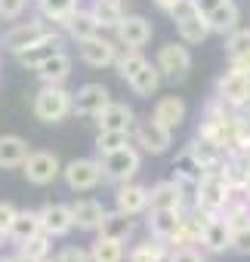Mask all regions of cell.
Listing matches in <instances>:
<instances>
[{
  "label": "cell",
  "instance_id": "cell-1",
  "mask_svg": "<svg viewBox=\"0 0 250 262\" xmlns=\"http://www.w3.org/2000/svg\"><path fill=\"white\" fill-rule=\"evenodd\" d=\"M74 111V93H68L62 83H44V90L34 96V117L44 123H59Z\"/></svg>",
  "mask_w": 250,
  "mask_h": 262
},
{
  "label": "cell",
  "instance_id": "cell-2",
  "mask_svg": "<svg viewBox=\"0 0 250 262\" xmlns=\"http://www.w3.org/2000/svg\"><path fill=\"white\" fill-rule=\"evenodd\" d=\"M235 194H241V191H235V188L225 182L222 170H210V173H204L201 182L195 185V207L210 210V213H222Z\"/></svg>",
  "mask_w": 250,
  "mask_h": 262
},
{
  "label": "cell",
  "instance_id": "cell-3",
  "mask_svg": "<svg viewBox=\"0 0 250 262\" xmlns=\"http://www.w3.org/2000/svg\"><path fill=\"white\" fill-rule=\"evenodd\" d=\"M62 176H65V185L71 191H93L105 179V170H102V161L77 158V161H71V164L62 167Z\"/></svg>",
  "mask_w": 250,
  "mask_h": 262
},
{
  "label": "cell",
  "instance_id": "cell-4",
  "mask_svg": "<svg viewBox=\"0 0 250 262\" xmlns=\"http://www.w3.org/2000/svg\"><path fill=\"white\" fill-rule=\"evenodd\" d=\"M102 161V170H105V179H111V182H130L136 173H139V164H142V158H139V151L133 148V145H127V148H117V151H111V155H102L99 158Z\"/></svg>",
  "mask_w": 250,
  "mask_h": 262
},
{
  "label": "cell",
  "instance_id": "cell-5",
  "mask_svg": "<svg viewBox=\"0 0 250 262\" xmlns=\"http://www.w3.org/2000/svg\"><path fill=\"white\" fill-rule=\"evenodd\" d=\"M47 34H53V22H19V25H13V28L4 34L0 47H4V50H10V53L16 56V53L28 50L31 43L44 40Z\"/></svg>",
  "mask_w": 250,
  "mask_h": 262
},
{
  "label": "cell",
  "instance_id": "cell-6",
  "mask_svg": "<svg viewBox=\"0 0 250 262\" xmlns=\"http://www.w3.org/2000/svg\"><path fill=\"white\" fill-rule=\"evenodd\" d=\"M155 65L161 68V74H164L167 80L179 83V80H185L189 71H192V53H189L182 43H164V47L158 50V62H155Z\"/></svg>",
  "mask_w": 250,
  "mask_h": 262
},
{
  "label": "cell",
  "instance_id": "cell-7",
  "mask_svg": "<svg viewBox=\"0 0 250 262\" xmlns=\"http://www.w3.org/2000/svg\"><path fill=\"white\" fill-rule=\"evenodd\" d=\"M216 99L225 102L228 108H244L250 99V71H225L216 83Z\"/></svg>",
  "mask_w": 250,
  "mask_h": 262
},
{
  "label": "cell",
  "instance_id": "cell-8",
  "mask_svg": "<svg viewBox=\"0 0 250 262\" xmlns=\"http://www.w3.org/2000/svg\"><path fill=\"white\" fill-rule=\"evenodd\" d=\"M22 173L31 185H50L62 176V164L53 151H31L28 161L22 164Z\"/></svg>",
  "mask_w": 250,
  "mask_h": 262
},
{
  "label": "cell",
  "instance_id": "cell-9",
  "mask_svg": "<svg viewBox=\"0 0 250 262\" xmlns=\"http://www.w3.org/2000/svg\"><path fill=\"white\" fill-rule=\"evenodd\" d=\"M136 142H139V148L149 151V155H164V151L173 145V129L164 126L161 120L149 117V120H142V123L136 126Z\"/></svg>",
  "mask_w": 250,
  "mask_h": 262
},
{
  "label": "cell",
  "instance_id": "cell-10",
  "mask_svg": "<svg viewBox=\"0 0 250 262\" xmlns=\"http://www.w3.org/2000/svg\"><path fill=\"white\" fill-rule=\"evenodd\" d=\"M185 185L179 179H164L149 188V210H182Z\"/></svg>",
  "mask_w": 250,
  "mask_h": 262
},
{
  "label": "cell",
  "instance_id": "cell-11",
  "mask_svg": "<svg viewBox=\"0 0 250 262\" xmlns=\"http://www.w3.org/2000/svg\"><path fill=\"white\" fill-rule=\"evenodd\" d=\"M114 31H117V40L127 50H142L152 40V22L145 16H123V22Z\"/></svg>",
  "mask_w": 250,
  "mask_h": 262
},
{
  "label": "cell",
  "instance_id": "cell-12",
  "mask_svg": "<svg viewBox=\"0 0 250 262\" xmlns=\"http://www.w3.org/2000/svg\"><path fill=\"white\" fill-rule=\"evenodd\" d=\"M77 50H80V59L87 65H93V68H108V65L117 62V47L111 40H105L102 34H96L90 40H80Z\"/></svg>",
  "mask_w": 250,
  "mask_h": 262
},
{
  "label": "cell",
  "instance_id": "cell-13",
  "mask_svg": "<svg viewBox=\"0 0 250 262\" xmlns=\"http://www.w3.org/2000/svg\"><path fill=\"white\" fill-rule=\"evenodd\" d=\"M108 102H111V93H108L105 83H84L74 93V111L77 114H87V117H96Z\"/></svg>",
  "mask_w": 250,
  "mask_h": 262
},
{
  "label": "cell",
  "instance_id": "cell-14",
  "mask_svg": "<svg viewBox=\"0 0 250 262\" xmlns=\"http://www.w3.org/2000/svg\"><path fill=\"white\" fill-rule=\"evenodd\" d=\"M37 213H40V225L50 237H62L74 228V213H71L68 204H47Z\"/></svg>",
  "mask_w": 250,
  "mask_h": 262
},
{
  "label": "cell",
  "instance_id": "cell-15",
  "mask_svg": "<svg viewBox=\"0 0 250 262\" xmlns=\"http://www.w3.org/2000/svg\"><path fill=\"white\" fill-rule=\"evenodd\" d=\"M62 34L59 31H53V34H47L44 40H37V43H31L28 50H22V53H16V59L22 62V65H28V68H37L40 62H47V59H53L56 53H62Z\"/></svg>",
  "mask_w": 250,
  "mask_h": 262
},
{
  "label": "cell",
  "instance_id": "cell-16",
  "mask_svg": "<svg viewBox=\"0 0 250 262\" xmlns=\"http://www.w3.org/2000/svg\"><path fill=\"white\" fill-rule=\"evenodd\" d=\"M114 201H117V210L130 213V216H139V213L149 210V188L139 185V182H120Z\"/></svg>",
  "mask_w": 250,
  "mask_h": 262
},
{
  "label": "cell",
  "instance_id": "cell-17",
  "mask_svg": "<svg viewBox=\"0 0 250 262\" xmlns=\"http://www.w3.org/2000/svg\"><path fill=\"white\" fill-rule=\"evenodd\" d=\"M182 219H185L182 210H149V231H152L155 237H161V241L170 244V241L176 237Z\"/></svg>",
  "mask_w": 250,
  "mask_h": 262
},
{
  "label": "cell",
  "instance_id": "cell-18",
  "mask_svg": "<svg viewBox=\"0 0 250 262\" xmlns=\"http://www.w3.org/2000/svg\"><path fill=\"white\" fill-rule=\"evenodd\" d=\"M232 237H235V231L228 228V222H225L222 216H213V219L204 225V231H201V244H204V250H210V253H225V250H232Z\"/></svg>",
  "mask_w": 250,
  "mask_h": 262
},
{
  "label": "cell",
  "instance_id": "cell-19",
  "mask_svg": "<svg viewBox=\"0 0 250 262\" xmlns=\"http://www.w3.org/2000/svg\"><path fill=\"white\" fill-rule=\"evenodd\" d=\"M189 151H192L195 161L204 167V173H210V170H222V164H225V148L216 145V142L207 139V136H195V142L189 145Z\"/></svg>",
  "mask_w": 250,
  "mask_h": 262
},
{
  "label": "cell",
  "instance_id": "cell-20",
  "mask_svg": "<svg viewBox=\"0 0 250 262\" xmlns=\"http://www.w3.org/2000/svg\"><path fill=\"white\" fill-rule=\"evenodd\" d=\"M71 213H74V225L80 231H99L102 219H105V207L102 201H93V198H80L77 204H71Z\"/></svg>",
  "mask_w": 250,
  "mask_h": 262
},
{
  "label": "cell",
  "instance_id": "cell-21",
  "mask_svg": "<svg viewBox=\"0 0 250 262\" xmlns=\"http://www.w3.org/2000/svg\"><path fill=\"white\" fill-rule=\"evenodd\" d=\"M133 108L130 105H120V102H108L99 114H96V120H99V129H123V133H130L133 129Z\"/></svg>",
  "mask_w": 250,
  "mask_h": 262
},
{
  "label": "cell",
  "instance_id": "cell-22",
  "mask_svg": "<svg viewBox=\"0 0 250 262\" xmlns=\"http://www.w3.org/2000/svg\"><path fill=\"white\" fill-rule=\"evenodd\" d=\"M31 148L22 136H0V170H16L28 161Z\"/></svg>",
  "mask_w": 250,
  "mask_h": 262
},
{
  "label": "cell",
  "instance_id": "cell-23",
  "mask_svg": "<svg viewBox=\"0 0 250 262\" xmlns=\"http://www.w3.org/2000/svg\"><path fill=\"white\" fill-rule=\"evenodd\" d=\"M204 19H207L213 34H232L238 28V22H241V13H238V7L232 4V0H222V4L216 10H210Z\"/></svg>",
  "mask_w": 250,
  "mask_h": 262
},
{
  "label": "cell",
  "instance_id": "cell-24",
  "mask_svg": "<svg viewBox=\"0 0 250 262\" xmlns=\"http://www.w3.org/2000/svg\"><path fill=\"white\" fill-rule=\"evenodd\" d=\"M185 114H189V108H185V102H182L179 96H164V99H158V105H155V111H152V117L161 120V123L170 126V129L182 126Z\"/></svg>",
  "mask_w": 250,
  "mask_h": 262
},
{
  "label": "cell",
  "instance_id": "cell-25",
  "mask_svg": "<svg viewBox=\"0 0 250 262\" xmlns=\"http://www.w3.org/2000/svg\"><path fill=\"white\" fill-rule=\"evenodd\" d=\"M222 176H225V182H228L235 191H244V188L250 185V158L232 151V155L225 158V164H222Z\"/></svg>",
  "mask_w": 250,
  "mask_h": 262
},
{
  "label": "cell",
  "instance_id": "cell-26",
  "mask_svg": "<svg viewBox=\"0 0 250 262\" xmlns=\"http://www.w3.org/2000/svg\"><path fill=\"white\" fill-rule=\"evenodd\" d=\"M133 231H136V219H133L130 213H123V210L105 213V219H102V225H99V234L114 237V241H127Z\"/></svg>",
  "mask_w": 250,
  "mask_h": 262
},
{
  "label": "cell",
  "instance_id": "cell-27",
  "mask_svg": "<svg viewBox=\"0 0 250 262\" xmlns=\"http://www.w3.org/2000/svg\"><path fill=\"white\" fill-rule=\"evenodd\" d=\"M90 13L96 16V22L102 28H117L127 16V0H93Z\"/></svg>",
  "mask_w": 250,
  "mask_h": 262
},
{
  "label": "cell",
  "instance_id": "cell-28",
  "mask_svg": "<svg viewBox=\"0 0 250 262\" xmlns=\"http://www.w3.org/2000/svg\"><path fill=\"white\" fill-rule=\"evenodd\" d=\"M65 31H68V37H71V40H77V43H80V40H90V37L102 34V25L96 22V16H93L90 10H87V13H84V10H77V13L65 22Z\"/></svg>",
  "mask_w": 250,
  "mask_h": 262
},
{
  "label": "cell",
  "instance_id": "cell-29",
  "mask_svg": "<svg viewBox=\"0 0 250 262\" xmlns=\"http://www.w3.org/2000/svg\"><path fill=\"white\" fill-rule=\"evenodd\" d=\"M167 256H170L167 241H161V237L152 234L149 241L136 244V247L127 253V262H167Z\"/></svg>",
  "mask_w": 250,
  "mask_h": 262
},
{
  "label": "cell",
  "instance_id": "cell-30",
  "mask_svg": "<svg viewBox=\"0 0 250 262\" xmlns=\"http://www.w3.org/2000/svg\"><path fill=\"white\" fill-rule=\"evenodd\" d=\"M161 80H164L161 68L149 62V65H142V68H139V71H136V74H133L127 83H130V90H133L136 96H145V99H149V96H155V93H158Z\"/></svg>",
  "mask_w": 250,
  "mask_h": 262
},
{
  "label": "cell",
  "instance_id": "cell-31",
  "mask_svg": "<svg viewBox=\"0 0 250 262\" xmlns=\"http://www.w3.org/2000/svg\"><path fill=\"white\" fill-rule=\"evenodd\" d=\"M40 231H44L40 213H34V210H19V216H16L13 225H10V237H13L16 244H25V241H31V237L40 234Z\"/></svg>",
  "mask_w": 250,
  "mask_h": 262
},
{
  "label": "cell",
  "instance_id": "cell-32",
  "mask_svg": "<svg viewBox=\"0 0 250 262\" xmlns=\"http://www.w3.org/2000/svg\"><path fill=\"white\" fill-rule=\"evenodd\" d=\"M37 74H40L44 83H62L71 74V56L68 53H56L53 59H47V62L37 65Z\"/></svg>",
  "mask_w": 250,
  "mask_h": 262
},
{
  "label": "cell",
  "instance_id": "cell-33",
  "mask_svg": "<svg viewBox=\"0 0 250 262\" xmlns=\"http://www.w3.org/2000/svg\"><path fill=\"white\" fill-rule=\"evenodd\" d=\"M90 256H93V262H123V241H114V237H105V234H99L96 241H93V247H90Z\"/></svg>",
  "mask_w": 250,
  "mask_h": 262
},
{
  "label": "cell",
  "instance_id": "cell-34",
  "mask_svg": "<svg viewBox=\"0 0 250 262\" xmlns=\"http://www.w3.org/2000/svg\"><path fill=\"white\" fill-rule=\"evenodd\" d=\"M173 173H176L173 179H179L182 185H198V182H201V176H204V167H201V164L195 161V155L185 148V151L173 161Z\"/></svg>",
  "mask_w": 250,
  "mask_h": 262
},
{
  "label": "cell",
  "instance_id": "cell-35",
  "mask_svg": "<svg viewBox=\"0 0 250 262\" xmlns=\"http://www.w3.org/2000/svg\"><path fill=\"white\" fill-rule=\"evenodd\" d=\"M219 216L228 222L232 231H244V228H250V201H247L244 194H241V198H232L228 207H225Z\"/></svg>",
  "mask_w": 250,
  "mask_h": 262
},
{
  "label": "cell",
  "instance_id": "cell-36",
  "mask_svg": "<svg viewBox=\"0 0 250 262\" xmlns=\"http://www.w3.org/2000/svg\"><path fill=\"white\" fill-rule=\"evenodd\" d=\"M37 4H40L44 19L53 25H65L77 13V0H37Z\"/></svg>",
  "mask_w": 250,
  "mask_h": 262
},
{
  "label": "cell",
  "instance_id": "cell-37",
  "mask_svg": "<svg viewBox=\"0 0 250 262\" xmlns=\"http://www.w3.org/2000/svg\"><path fill=\"white\" fill-rule=\"evenodd\" d=\"M176 31H179V37H182V43H201V40H207V34H213L210 25H207V19H204L201 13H195V16H189L185 22H179Z\"/></svg>",
  "mask_w": 250,
  "mask_h": 262
},
{
  "label": "cell",
  "instance_id": "cell-38",
  "mask_svg": "<svg viewBox=\"0 0 250 262\" xmlns=\"http://www.w3.org/2000/svg\"><path fill=\"white\" fill-rule=\"evenodd\" d=\"M127 145H130V133H123V129H99V136H96L99 155H111V151L127 148Z\"/></svg>",
  "mask_w": 250,
  "mask_h": 262
},
{
  "label": "cell",
  "instance_id": "cell-39",
  "mask_svg": "<svg viewBox=\"0 0 250 262\" xmlns=\"http://www.w3.org/2000/svg\"><path fill=\"white\" fill-rule=\"evenodd\" d=\"M50 247H53V237H50L47 231H40V234H34L31 241L19 244V253H22V256H28L31 262H40V259H47V256H50Z\"/></svg>",
  "mask_w": 250,
  "mask_h": 262
},
{
  "label": "cell",
  "instance_id": "cell-40",
  "mask_svg": "<svg viewBox=\"0 0 250 262\" xmlns=\"http://www.w3.org/2000/svg\"><path fill=\"white\" fill-rule=\"evenodd\" d=\"M142 65H149V59H145L139 50H127V53H120V56H117V62H114V68H117V74H120L123 80H130Z\"/></svg>",
  "mask_w": 250,
  "mask_h": 262
},
{
  "label": "cell",
  "instance_id": "cell-41",
  "mask_svg": "<svg viewBox=\"0 0 250 262\" xmlns=\"http://www.w3.org/2000/svg\"><path fill=\"white\" fill-rule=\"evenodd\" d=\"M225 53H228V59H238V56H244V53H250V31H232L228 34V40H225Z\"/></svg>",
  "mask_w": 250,
  "mask_h": 262
},
{
  "label": "cell",
  "instance_id": "cell-42",
  "mask_svg": "<svg viewBox=\"0 0 250 262\" xmlns=\"http://www.w3.org/2000/svg\"><path fill=\"white\" fill-rule=\"evenodd\" d=\"M25 10H28V0H0V19L7 22H16Z\"/></svg>",
  "mask_w": 250,
  "mask_h": 262
},
{
  "label": "cell",
  "instance_id": "cell-43",
  "mask_svg": "<svg viewBox=\"0 0 250 262\" xmlns=\"http://www.w3.org/2000/svg\"><path fill=\"white\" fill-rule=\"evenodd\" d=\"M167 262H204V256L198 247H170Z\"/></svg>",
  "mask_w": 250,
  "mask_h": 262
},
{
  "label": "cell",
  "instance_id": "cell-44",
  "mask_svg": "<svg viewBox=\"0 0 250 262\" xmlns=\"http://www.w3.org/2000/svg\"><path fill=\"white\" fill-rule=\"evenodd\" d=\"M167 13H170V19L179 25V22H185L189 16H195V13H198V7H195V0H176V4H173Z\"/></svg>",
  "mask_w": 250,
  "mask_h": 262
},
{
  "label": "cell",
  "instance_id": "cell-45",
  "mask_svg": "<svg viewBox=\"0 0 250 262\" xmlns=\"http://www.w3.org/2000/svg\"><path fill=\"white\" fill-rule=\"evenodd\" d=\"M56 259H59V262H93L90 250H84V247H65Z\"/></svg>",
  "mask_w": 250,
  "mask_h": 262
},
{
  "label": "cell",
  "instance_id": "cell-46",
  "mask_svg": "<svg viewBox=\"0 0 250 262\" xmlns=\"http://www.w3.org/2000/svg\"><path fill=\"white\" fill-rule=\"evenodd\" d=\"M16 216H19V210H16L10 201H0V228H4L7 234H10V225H13Z\"/></svg>",
  "mask_w": 250,
  "mask_h": 262
},
{
  "label": "cell",
  "instance_id": "cell-47",
  "mask_svg": "<svg viewBox=\"0 0 250 262\" xmlns=\"http://www.w3.org/2000/svg\"><path fill=\"white\" fill-rule=\"evenodd\" d=\"M232 250L241 253V256H250V228L235 231V237H232Z\"/></svg>",
  "mask_w": 250,
  "mask_h": 262
},
{
  "label": "cell",
  "instance_id": "cell-48",
  "mask_svg": "<svg viewBox=\"0 0 250 262\" xmlns=\"http://www.w3.org/2000/svg\"><path fill=\"white\" fill-rule=\"evenodd\" d=\"M219 4H222V0H195V7H198V13H201V16H207V13H210V10H216Z\"/></svg>",
  "mask_w": 250,
  "mask_h": 262
},
{
  "label": "cell",
  "instance_id": "cell-49",
  "mask_svg": "<svg viewBox=\"0 0 250 262\" xmlns=\"http://www.w3.org/2000/svg\"><path fill=\"white\" fill-rule=\"evenodd\" d=\"M232 62V68H238V71H250V53H244V56H238V59H228Z\"/></svg>",
  "mask_w": 250,
  "mask_h": 262
},
{
  "label": "cell",
  "instance_id": "cell-50",
  "mask_svg": "<svg viewBox=\"0 0 250 262\" xmlns=\"http://www.w3.org/2000/svg\"><path fill=\"white\" fill-rule=\"evenodd\" d=\"M173 4H176V0H155V7H161V10H164V13H167V10H170V7H173Z\"/></svg>",
  "mask_w": 250,
  "mask_h": 262
},
{
  "label": "cell",
  "instance_id": "cell-51",
  "mask_svg": "<svg viewBox=\"0 0 250 262\" xmlns=\"http://www.w3.org/2000/svg\"><path fill=\"white\" fill-rule=\"evenodd\" d=\"M7 237H10V234H7L4 228H0V247H4V244H7Z\"/></svg>",
  "mask_w": 250,
  "mask_h": 262
},
{
  "label": "cell",
  "instance_id": "cell-52",
  "mask_svg": "<svg viewBox=\"0 0 250 262\" xmlns=\"http://www.w3.org/2000/svg\"><path fill=\"white\" fill-rule=\"evenodd\" d=\"M241 194H244V198H247V201H250V185H247V188H244V191H241Z\"/></svg>",
  "mask_w": 250,
  "mask_h": 262
},
{
  "label": "cell",
  "instance_id": "cell-53",
  "mask_svg": "<svg viewBox=\"0 0 250 262\" xmlns=\"http://www.w3.org/2000/svg\"><path fill=\"white\" fill-rule=\"evenodd\" d=\"M40 262H59V259H50V256H47V259H40Z\"/></svg>",
  "mask_w": 250,
  "mask_h": 262
}]
</instances>
